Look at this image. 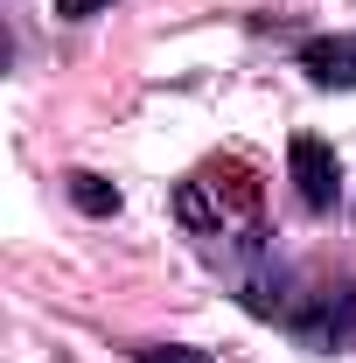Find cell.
Instances as JSON below:
<instances>
[{
    "label": "cell",
    "mask_w": 356,
    "mask_h": 363,
    "mask_svg": "<svg viewBox=\"0 0 356 363\" xmlns=\"http://www.w3.org/2000/svg\"><path fill=\"white\" fill-rule=\"evenodd\" d=\"M112 0H56V21H91V14H105Z\"/></svg>",
    "instance_id": "6"
},
{
    "label": "cell",
    "mask_w": 356,
    "mask_h": 363,
    "mask_svg": "<svg viewBox=\"0 0 356 363\" xmlns=\"http://www.w3.org/2000/svg\"><path fill=\"white\" fill-rule=\"evenodd\" d=\"M301 70H308V84H321V91H356V43L321 35V43L301 49Z\"/></svg>",
    "instance_id": "3"
},
{
    "label": "cell",
    "mask_w": 356,
    "mask_h": 363,
    "mask_svg": "<svg viewBox=\"0 0 356 363\" xmlns=\"http://www.w3.org/2000/svg\"><path fill=\"white\" fill-rule=\"evenodd\" d=\"M70 203H77L84 217H112V210H119V189L105 175H70Z\"/></svg>",
    "instance_id": "4"
},
{
    "label": "cell",
    "mask_w": 356,
    "mask_h": 363,
    "mask_svg": "<svg viewBox=\"0 0 356 363\" xmlns=\"http://www.w3.org/2000/svg\"><path fill=\"white\" fill-rule=\"evenodd\" d=\"M133 363H217V357L189 350V342H147V350H133Z\"/></svg>",
    "instance_id": "5"
},
{
    "label": "cell",
    "mask_w": 356,
    "mask_h": 363,
    "mask_svg": "<svg viewBox=\"0 0 356 363\" xmlns=\"http://www.w3.org/2000/svg\"><path fill=\"white\" fill-rule=\"evenodd\" d=\"M287 168H294V189H301L308 210H328V203H335V189H343V161H335L328 140L294 133V140H287Z\"/></svg>",
    "instance_id": "1"
},
{
    "label": "cell",
    "mask_w": 356,
    "mask_h": 363,
    "mask_svg": "<svg viewBox=\"0 0 356 363\" xmlns=\"http://www.w3.org/2000/svg\"><path fill=\"white\" fill-rule=\"evenodd\" d=\"M294 328H301V342L308 350H343L356 328V286H335V294H321V308L314 315H294Z\"/></svg>",
    "instance_id": "2"
}]
</instances>
